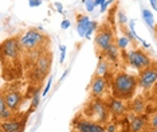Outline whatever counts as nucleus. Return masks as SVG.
<instances>
[{
    "mask_svg": "<svg viewBox=\"0 0 157 132\" xmlns=\"http://www.w3.org/2000/svg\"><path fill=\"white\" fill-rule=\"evenodd\" d=\"M108 106H109L110 113H112L113 116H116V117H120V116L125 115L126 110H128V106L124 102V100H120V98H116V97L110 100Z\"/></svg>",
    "mask_w": 157,
    "mask_h": 132,
    "instance_id": "obj_12",
    "label": "nucleus"
},
{
    "mask_svg": "<svg viewBox=\"0 0 157 132\" xmlns=\"http://www.w3.org/2000/svg\"><path fill=\"white\" fill-rule=\"evenodd\" d=\"M55 7H56V10H58V12L63 14V7H62V4H60V3H55Z\"/></svg>",
    "mask_w": 157,
    "mask_h": 132,
    "instance_id": "obj_32",
    "label": "nucleus"
},
{
    "mask_svg": "<svg viewBox=\"0 0 157 132\" xmlns=\"http://www.w3.org/2000/svg\"><path fill=\"white\" fill-rule=\"evenodd\" d=\"M128 45H130V41L126 37H120L117 39V46L120 47V50H124L128 47Z\"/></svg>",
    "mask_w": 157,
    "mask_h": 132,
    "instance_id": "obj_22",
    "label": "nucleus"
},
{
    "mask_svg": "<svg viewBox=\"0 0 157 132\" xmlns=\"http://www.w3.org/2000/svg\"><path fill=\"white\" fill-rule=\"evenodd\" d=\"M116 131H117L116 124H108V127H106V132H116Z\"/></svg>",
    "mask_w": 157,
    "mask_h": 132,
    "instance_id": "obj_30",
    "label": "nucleus"
},
{
    "mask_svg": "<svg viewBox=\"0 0 157 132\" xmlns=\"http://www.w3.org/2000/svg\"><path fill=\"white\" fill-rule=\"evenodd\" d=\"M39 102H40V89H36L35 93L33 96V100H31V110H35L38 108Z\"/></svg>",
    "mask_w": 157,
    "mask_h": 132,
    "instance_id": "obj_21",
    "label": "nucleus"
},
{
    "mask_svg": "<svg viewBox=\"0 0 157 132\" xmlns=\"http://www.w3.org/2000/svg\"><path fill=\"white\" fill-rule=\"evenodd\" d=\"M126 59H128V62H129V65L132 67H134V69H137L138 72H141V70H144L152 65L151 57L141 49L130 50L126 55Z\"/></svg>",
    "mask_w": 157,
    "mask_h": 132,
    "instance_id": "obj_5",
    "label": "nucleus"
},
{
    "mask_svg": "<svg viewBox=\"0 0 157 132\" xmlns=\"http://www.w3.org/2000/svg\"><path fill=\"white\" fill-rule=\"evenodd\" d=\"M118 23L121 26H125V24L128 23V18L125 16L124 12H118Z\"/></svg>",
    "mask_w": 157,
    "mask_h": 132,
    "instance_id": "obj_26",
    "label": "nucleus"
},
{
    "mask_svg": "<svg viewBox=\"0 0 157 132\" xmlns=\"http://www.w3.org/2000/svg\"><path fill=\"white\" fill-rule=\"evenodd\" d=\"M65 57H66V47H65V46H60V59H59L60 63H63Z\"/></svg>",
    "mask_w": 157,
    "mask_h": 132,
    "instance_id": "obj_28",
    "label": "nucleus"
},
{
    "mask_svg": "<svg viewBox=\"0 0 157 132\" xmlns=\"http://www.w3.org/2000/svg\"><path fill=\"white\" fill-rule=\"evenodd\" d=\"M112 43H114L113 31L110 30L108 26H102L99 28L97 37H95V49H97L101 54H103V51Z\"/></svg>",
    "mask_w": 157,
    "mask_h": 132,
    "instance_id": "obj_8",
    "label": "nucleus"
},
{
    "mask_svg": "<svg viewBox=\"0 0 157 132\" xmlns=\"http://www.w3.org/2000/svg\"><path fill=\"white\" fill-rule=\"evenodd\" d=\"M2 97L4 98L6 104L10 106L12 110H17L19 109V105L22 102L23 94L20 93L17 89H3L2 90Z\"/></svg>",
    "mask_w": 157,
    "mask_h": 132,
    "instance_id": "obj_10",
    "label": "nucleus"
},
{
    "mask_svg": "<svg viewBox=\"0 0 157 132\" xmlns=\"http://www.w3.org/2000/svg\"><path fill=\"white\" fill-rule=\"evenodd\" d=\"M148 127H149V128H157V112L155 113V115H152L151 117H149V120H148Z\"/></svg>",
    "mask_w": 157,
    "mask_h": 132,
    "instance_id": "obj_24",
    "label": "nucleus"
},
{
    "mask_svg": "<svg viewBox=\"0 0 157 132\" xmlns=\"http://www.w3.org/2000/svg\"><path fill=\"white\" fill-rule=\"evenodd\" d=\"M148 132H157V128H151Z\"/></svg>",
    "mask_w": 157,
    "mask_h": 132,
    "instance_id": "obj_37",
    "label": "nucleus"
},
{
    "mask_svg": "<svg viewBox=\"0 0 157 132\" xmlns=\"http://www.w3.org/2000/svg\"><path fill=\"white\" fill-rule=\"evenodd\" d=\"M142 18H144L145 23L148 24L151 28H153V24H155V20H153V15L149 10H142Z\"/></svg>",
    "mask_w": 157,
    "mask_h": 132,
    "instance_id": "obj_20",
    "label": "nucleus"
},
{
    "mask_svg": "<svg viewBox=\"0 0 157 132\" xmlns=\"http://www.w3.org/2000/svg\"><path fill=\"white\" fill-rule=\"evenodd\" d=\"M24 124L26 121H19V120H7V121H2L0 123V128L2 132H23L24 131Z\"/></svg>",
    "mask_w": 157,
    "mask_h": 132,
    "instance_id": "obj_13",
    "label": "nucleus"
},
{
    "mask_svg": "<svg viewBox=\"0 0 157 132\" xmlns=\"http://www.w3.org/2000/svg\"><path fill=\"white\" fill-rule=\"evenodd\" d=\"M60 27H62L63 30H67V28L70 27V22H69V20H67V19H65V20H63V22H62V24H60Z\"/></svg>",
    "mask_w": 157,
    "mask_h": 132,
    "instance_id": "obj_31",
    "label": "nucleus"
},
{
    "mask_svg": "<svg viewBox=\"0 0 157 132\" xmlns=\"http://www.w3.org/2000/svg\"><path fill=\"white\" fill-rule=\"evenodd\" d=\"M67 73H69V70H66V72H65V73H63V74H62V78H60V81H63V78H65V77L67 76Z\"/></svg>",
    "mask_w": 157,
    "mask_h": 132,
    "instance_id": "obj_36",
    "label": "nucleus"
},
{
    "mask_svg": "<svg viewBox=\"0 0 157 132\" xmlns=\"http://www.w3.org/2000/svg\"><path fill=\"white\" fill-rule=\"evenodd\" d=\"M28 6L30 7H39V6H42V0H30Z\"/></svg>",
    "mask_w": 157,
    "mask_h": 132,
    "instance_id": "obj_29",
    "label": "nucleus"
},
{
    "mask_svg": "<svg viewBox=\"0 0 157 132\" xmlns=\"http://www.w3.org/2000/svg\"><path fill=\"white\" fill-rule=\"evenodd\" d=\"M106 89H108V81H106V78L94 74V77L90 81V85H89V92H90L91 97L101 98L103 93L106 92Z\"/></svg>",
    "mask_w": 157,
    "mask_h": 132,
    "instance_id": "obj_9",
    "label": "nucleus"
},
{
    "mask_svg": "<svg viewBox=\"0 0 157 132\" xmlns=\"http://www.w3.org/2000/svg\"><path fill=\"white\" fill-rule=\"evenodd\" d=\"M0 51H2L3 63H4L6 61H8V62L16 61L19 58V54L22 53L20 43H19V37H12V38H8V39H6V41H3Z\"/></svg>",
    "mask_w": 157,
    "mask_h": 132,
    "instance_id": "obj_3",
    "label": "nucleus"
},
{
    "mask_svg": "<svg viewBox=\"0 0 157 132\" xmlns=\"http://www.w3.org/2000/svg\"><path fill=\"white\" fill-rule=\"evenodd\" d=\"M138 85V78L128 73H118L113 78V96L120 100H129L134 96Z\"/></svg>",
    "mask_w": 157,
    "mask_h": 132,
    "instance_id": "obj_1",
    "label": "nucleus"
},
{
    "mask_svg": "<svg viewBox=\"0 0 157 132\" xmlns=\"http://www.w3.org/2000/svg\"><path fill=\"white\" fill-rule=\"evenodd\" d=\"M110 4V2H109V0H108V2H105V3H103V4L101 6V12H105V10H106V7H108Z\"/></svg>",
    "mask_w": 157,
    "mask_h": 132,
    "instance_id": "obj_33",
    "label": "nucleus"
},
{
    "mask_svg": "<svg viewBox=\"0 0 157 132\" xmlns=\"http://www.w3.org/2000/svg\"><path fill=\"white\" fill-rule=\"evenodd\" d=\"M51 69V54L48 51H43V54L39 57V59L35 62L31 70V80L40 82L44 80V77L48 74Z\"/></svg>",
    "mask_w": 157,
    "mask_h": 132,
    "instance_id": "obj_4",
    "label": "nucleus"
},
{
    "mask_svg": "<svg viewBox=\"0 0 157 132\" xmlns=\"http://www.w3.org/2000/svg\"><path fill=\"white\" fill-rule=\"evenodd\" d=\"M97 28V22H91L90 23V27H89V30H87V33H86V35L85 37L86 38H90L91 37V34H93V31Z\"/></svg>",
    "mask_w": 157,
    "mask_h": 132,
    "instance_id": "obj_25",
    "label": "nucleus"
},
{
    "mask_svg": "<svg viewBox=\"0 0 157 132\" xmlns=\"http://www.w3.org/2000/svg\"><path fill=\"white\" fill-rule=\"evenodd\" d=\"M94 2H95V7H97V6H102L106 0H94Z\"/></svg>",
    "mask_w": 157,
    "mask_h": 132,
    "instance_id": "obj_34",
    "label": "nucleus"
},
{
    "mask_svg": "<svg viewBox=\"0 0 157 132\" xmlns=\"http://www.w3.org/2000/svg\"><path fill=\"white\" fill-rule=\"evenodd\" d=\"M13 112H15V110H12L8 105L6 104L4 98L0 97V120L2 121L12 120L13 119Z\"/></svg>",
    "mask_w": 157,
    "mask_h": 132,
    "instance_id": "obj_17",
    "label": "nucleus"
},
{
    "mask_svg": "<svg viewBox=\"0 0 157 132\" xmlns=\"http://www.w3.org/2000/svg\"><path fill=\"white\" fill-rule=\"evenodd\" d=\"M102 55L108 61H110V62H117L120 58V47L117 46V43H112L105 51H103Z\"/></svg>",
    "mask_w": 157,
    "mask_h": 132,
    "instance_id": "obj_16",
    "label": "nucleus"
},
{
    "mask_svg": "<svg viewBox=\"0 0 157 132\" xmlns=\"http://www.w3.org/2000/svg\"><path fill=\"white\" fill-rule=\"evenodd\" d=\"M130 109L133 110L134 115H142L146 109V102L142 97H137L132 101V105H130Z\"/></svg>",
    "mask_w": 157,
    "mask_h": 132,
    "instance_id": "obj_19",
    "label": "nucleus"
},
{
    "mask_svg": "<svg viewBox=\"0 0 157 132\" xmlns=\"http://www.w3.org/2000/svg\"><path fill=\"white\" fill-rule=\"evenodd\" d=\"M109 70H110V61H108L105 57H99L97 69H95V74L105 77L109 73Z\"/></svg>",
    "mask_w": 157,
    "mask_h": 132,
    "instance_id": "obj_18",
    "label": "nucleus"
},
{
    "mask_svg": "<svg viewBox=\"0 0 157 132\" xmlns=\"http://www.w3.org/2000/svg\"><path fill=\"white\" fill-rule=\"evenodd\" d=\"M51 82H52V78H50V80L47 81V85H46V88H44V90L42 92V97H44L46 94L48 93V90H50V88H51Z\"/></svg>",
    "mask_w": 157,
    "mask_h": 132,
    "instance_id": "obj_27",
    "label": "nucleus"
},
{
    "mask_svg": "<svg viewBox=\"0 0 157 132\" xmlns=\"http://www.w3.org/2000/svg\"><path fill=\"white\" fill-rule=\"evenodd\" d=\"M89 110H90L91 119L95 120V123L102 124V123H106L108 119H109V113H110L109 106L106 105L102 100H99V98H94V100H93Z\"/></svg>",
    "mask_w": 157,
    "mask_h": 132,
    "instance_id": "obj_6",
    "label": "nucleus"
},
{
    "mask_svg": "<svg viewBox=\"0 0 157 132\" xmlns=\"http://www.w3.org/2000/svg\"><path fill=\"white\" fill-rule=\"evenodd\" d=\"M148 126L146 121L141 115H136L134 117H132L130 120V131L132 132H142Z\"/></svg>",
    "mask_w": 157,
    "mask_h": 132,
    "instance_id": "obj_14",
    "label": "nucleus"
},
{
    "mask_svg": "<svg viewBox=\"0 0 157 132\" xmlns=\"http://www.w3.org/2000/svg\"><path fill=\"white\" fill-rule=\"evenodd\" d=\"M20 49L23 53L31 51V50L43 49L44 45L48 43V38L44 34H42L39 30H27L22 37H19Z\"/></svg>",
    "mask_w": 157,
    "mask_h": 132,
    "instance_id": "obj_2",
    "label": "nucleus"
},
{
    "mask_svg": "<svg viewBox=\"0 0 157 132\" xmlns=\"http://www.w3.org/2000/svg\"><path fill=\"white\" fill-rule=\"evenodd\" d=\"M151 4H152L153 8H155L156 11H157V0H151Z\"/></svg>",
    "mask_w": 157,
    "mask_h": 132,
    "instance_id": "obj_35",
    "label": "nucleus"
},
{
    "mask_svg": "<svg viewBox=\"0 0 157 132\" xmlns=\"http://www.w3.org/2000/svg\"><path fill=\"white\" fill-rule=\"evenodd\" d=\"M90 19L85 15H79L78 16V20H77V30H78V34H79L81 38H83L86 35L89 27H90Z\"/></svg>",
    "mask_w": 157,
    "mask_h": 132,
    "instance_id": "obj_15",
    "label": "nucleus"
},
{
    "mask_svg": "<svg viewBox=\"0 0 157 132\" xmlns=\"http://www.w3.org/2000/svg\"><path fill=\"white\" fill-rule=\"evenodd\" d=\"M73 132H82V131H79V130H74Z\"/></svg>",
    "mask_w": 157,
    "mask_h": 132,
    "instance_id": "obj_38",
    "label": "nucleus"
},
{
    "mask_svg": "<svg viewBox=\"0 0 157 132\" xmlns=\"http://www.w3.org/2000/svg\"><path fill=\"white\" fill-rule=\"evenodd\" d=\"M83 4H85V7H86L87 12H91L95 8V2L94 0H83Z\"/></svg>",
    "mask_w": 157,
    "mask_h": 132,
    "instance_id": "obj_23",
    "label": "nucleus"
},
{
    "mask_svg": "<svg viewBox=\"0 0 157 132\" xmlns=\"http://www.w3.org/2000/svg\"><path fill=\"white\" fill-rule=\"evenodd\" d=\"M157 82V65H152L146 69L141 70L138 76V86L144 90L151 89Z\"/></svg>",
    "mask_w": 157,
    "mask_h": 132,
    "instance_id": "obj_7",
    "label": "nucleus"
},
{
    "mask_svg": "<svg viewBox=\"0 0 157 132\" xmlns=\"http://www.w3.org/2000/svg\"><path fill=\"white\" fill-rule=\"evenodd\" d=\"M74 128L82 132H106V128H103L99 123L87 120H77L74 123Z\"/></svg>",
    "mask_w": 157,
    "mask_h": 132,
    "instance_id": "obj_11",
    "label": "nucleus"
}]
</instances>
